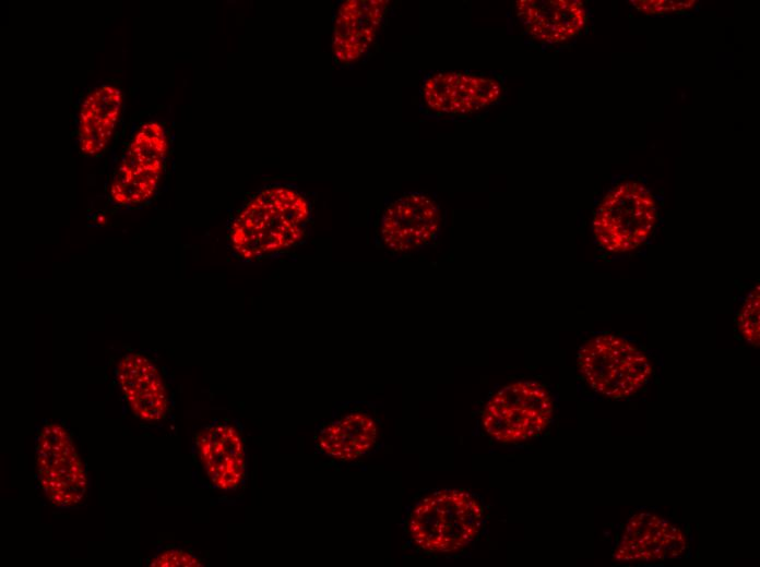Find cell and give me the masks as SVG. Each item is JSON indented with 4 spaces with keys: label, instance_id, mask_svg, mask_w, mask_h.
Returning <instances> with one entry per match:
<instances>
[{
    "label": "cell",
    "instance_id": "obj_1",
    "mask_svg": "<svg viewBox=\"0 0 760 567\" xmlns=\"http://www.w3.org/2000/svg\"><path fill=\"white\" fill-rule=\"evenodd\" d=\"M311 217L310 204L294 185L274 184L257 193L230 227V242L244 260L269 257L297 245Z\"/></svg>",
    "mask_w": 760,
    "mask_h": 567
},
{
    "label": "cell",
    "instance_id": "obj_2",
    "mask_svg": "<svg viewBox=\"0 0 760 567\" xmlns=\"http://www.w3.org/2000/svg\"><path fill=\"white\" fill-rule=\"evenodd\" d=\"M484 508L463 490H442L421 499L412 510L407 529L413 542L429 553H454L479 533Z\"/></svg>",
    "mask_w": 760,
    "mask_h": 567
},
{
    "label": "cell",
    "instance_id": "obj_3",
    "mask_svg": "<svg viewBox=\"0 0 760 567\" xmlns=\"http://www.w3.org/2000/svg\"><path fill=\"white\" fill-rule=\"evenodd\" d=\"M578 366L594 391L613 399L634 395L652 374L646 354L627 339L611 334L584 342L579 350Z\"/></svg>",
    "mask_w": 760,
    "mask_h": 567
},
{
    "label": "cell",
    "instance_id": "obj_4",
    "mask_svg": "<svg viewBox=\"0 0 760 567\" xmlns=\"http://www.w3.org/2000/svg\"><path fill=\"white\" fill-rule=\"evenodd\" d=\"M657 221L656 204L641 182L626 180L610 189L598 203L592 230L595 240L614 253L630 252L644 243Z\"/></svg>",
    "mask_w": 760,
    "mask_h": 567
},
{
    "label": "cell",
    "instance_id": "obj_5",
    "mask_svg": "<svg viewBox=\"0 0 760 567\" xmlns=\"http://www.w3.org/2000/svg\"><path fill=\"white\" fill-rule=\"evenodd\" d=\"M554 413L548 389L536 381L503 386L486 403L482 424L500 443H521L545 431Z\"/></svg>",
    "mask_w": 760,
    "mask_h": 567
},
{
    "label": "cell",
    "instance_id": "obj_6",
    "mask_svg": "<svg viewBox=\"0 0 760 567\" xmlns=\"http://www.w3.org/2000/svg\"><path fill=\"white\" fill-rule=\"evenodd\" d=\"M503 94V81L498 74L432 71L421 82L419 110L431 119H464L498 104Z\"/></svg>",
    "mask_w": 760,
    "mask_h": 567
},
{
    "label": "cell",
    "instance_id": "obj_7",
    "mask_svg": "<svg viewBox=\"0 0 760 567\" xmlns=\"http://www.w3.org/2000/svg\"><path fill=\"white\" fill-rule=\"evenodd\" d=\"M167 154V137L156 122L144 123L132 141L114 176L111 198L121 205L139 204L155 192Z\"/></svg>",
    "mask_w": 760,
    "mask_h": 567
},
{
    "label": "cell",
    "instance_id": "obj_8",
    "mask_svg": "<svg viewBox=\"0 0 760 567\" xmlns=\"http://www.w3.org/2000/svg\"><path fill=\"white\" fill-rule=\"evenodd\" d=\"M441 227L438 203L423 192H408L393 200L383 210L379 234L383 245L395 253H407L435 241Z\"/></svg>",
    "mask_w": 760,
    "mask_h": 567
},
{
    "label": "cell",
    "instance_id": "obj_9",
    "mask_svg": "<svg viewBox=\"0 0 760 567\" xmlns=\"http://www.w3.org/2000/svg\"><path fill=\"white\" fill-rule=\"evenodd\" d=\"M388 11L389 1L382 0H349L340 4L332 35V51L339 64H352L367 53Z\"/></svg>",
    "mask_w": 760,
    "mask_h": 567
},
{
    "label": "cell",
    "instance_id": "obj_10",
    "mask_svg": "<svg viewBox=\"0 0 760 567\" xmlns=\"http://www.w3.org/2000/svg\"><path fill=\"white\" fill-rule=\"evenodd\" d=\"M682 531L669 521L643 511L627 522L614 558L618 562H655L674 558L686 550Z\"/></svg>",
    "mask_w": 760,
    "mask_h": 567
},
{
    "label": "cell",
    "instance_id": "obj_11",
    "mask_svg": "<svg viewBox=\"0 0 760 567\" xmlns=\"http://www.w3.org/2000/svg\"><path fill=\"white\" fill-rule=\"evenodd\" d=\"M515 14L534 40L556 45L569 41L585 27L587 16L579 0H520Z\"/></svg>",
    "mask_w": 760,
    "mask_h": 567
},
{
    "label": "cell",
    "instance_id": "obj_12",
    "mask_svg": "<svg viewBox=\"0 0 760 567\" xmlns=\"http://www.w3.org/2000/svg\"><path fill=\"white\" fill-rule=\"evenodd\" d=\"M200 461L219 490L237 487L246 474V456L238 431L226 423L209 426L195 436Z\"/></svg>",
    "mask_w": 760,
    "mask_h": 567
},
{
    "label": "cell",
    "instance_id": "obj_13",
    "mask_svg": "<svg viewBox=\"0 0 760 567\" xmlns=\"http://www.w3.org/2000/svg\"><path fill=\"white\" fill-rule=\"evenodd\" d=\"M118 383L132 410L151 423L164 418L167 394L156 366L144 355L131 353L118 364Z\"/></svg>",
    "mask_w": 760,
    "mask_h": 567
},
{
    "label": "cell",
    "instance_id": "obj_14",
    "mask_svg": "<svg viewBox=\"0 0 760 567\" xmlns=\"http://www.w3.org/2000/svg\"><path fill=\"white\" fill-rule=\"evenodd\" d=\"M121 106V92L111 85H103L87 95L79 114V144L84 154L95 156L107 147Z\"/></svg>",
    "mask_w": 760,
    "mask_h": 567
},
{
    "label": "cell",
    "instance_id": "obj_15",
    "mask_svg": "<svg viewBox=\"0 0 760 567\" xmlns=\"http://www.w3.org/2000/svg\"><path fill=\"white\" fill-rule=\"evenodd\" d=\"M377 437L376 421L365 412L354 411L323 424L317 434L316 445L331 458L351 461L370 451Z\"/></svg>",
    "mask_w": 760,
    "mask_h": 567
},
{
    "label": "cell",
    "instance_id": "obj_16",
    "mask_svg": "<svg viewBox=\"0 0 760 567\" xmlns=\"http://www.w3.org/2000/svg\"><path fill=\"white\" fill-rule=\"evenodd\" d=\"M37 446V458L59 459L72 456L75 450L67 431L58 424H49L43 427Z\"/></svg>",
    "mask_w": 760,
    "mask_h": 567
},
{
    "label": "cell",
    "instance_id": "obj_17",
    "mask_svg": "<svg viewBox=\"0 0 760 567\" xmlns=\"http://www.w3.org/2000/svg\"><path fill=\"white\" fill-rule=\"evenodd\" d=\"M760 288L757 285L743 304L738 317V328L747 342L753 347L760 343Z\"/></svg>",
    "mask_w": 760,
    "mask_h": 567
},
{
    "label": "cell",
    "instance_id": "obj_18",
    "mask_svg": "<svg viewBox=\"0 0 760 567\" xmlns=\"http://www.w3.org/2000/svg\"><path fill=\"white\" fill-rule=\"evenodd\" d=\"M632 5L644 14L681 13L697 3L694 0H633Z\"/></svg>",
    "mask_w": 760,
    "mask_h": 567
},
{
    "label": "cell",
    "instance_id": "obj_19",
    "mask_svg": "<svg viewBox=\"0 0 760 567\" xmlns=\"http://www.w3.org/2000/svg\"><path fill=\"white\" fill-rule=\"evenodd\" d=\"M151 566L156 567H197L200 560L192 554L181 550H168L159 554Z\"/></svg>",
    "mask_w": 760,
    "mask_h": 567
}]
</instances>
